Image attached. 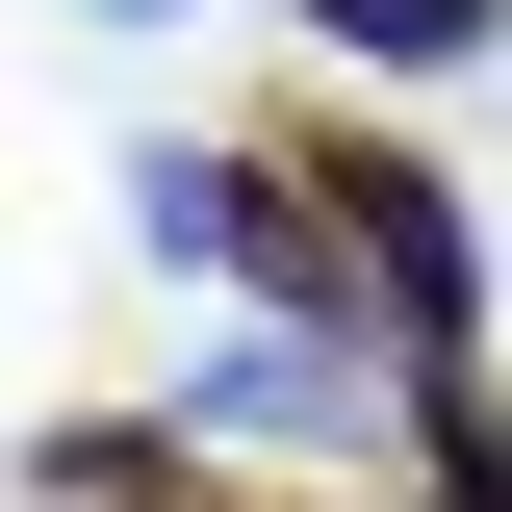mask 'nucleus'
<instances>
[{"label":"nucleus","instance_id":"obj_1","mask_svg":"<svg viewBox=\"0 0 512 512\" xmlns=\"http://www.w3.org/2000/svg\"><path fill=\"white\" fill-rule=\"evenodd\" d=\"M308 26H359V52H461V0H308Z\"/></svg>","mask_w":512,"mask_h":512}]
</instances>
